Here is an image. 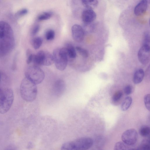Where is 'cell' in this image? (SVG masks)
<instances>
[{"instance_id": "14", "label": "cell", "mask_w": 150, "mask_h": 150, "mask_svg": "<svg viewBox=\"0 0 150 150\" xmlns=\"http://www.w3.org/2000/svg\"><path fill=\"white\" fill-rule=\"evenodd\" d=\"M144 75V70L141 69H139L135 72L133 77V81L135 84H138L142 81Z\"/></svg>"}, {"instance_id": "32", "label": "cell", "mask_w": 150, "mask_h": 150, "mask_svg": "<svg viewBox=\"0 0 150 150\" xmlns=\"http://www.w3.org/2000/svg\"><path fill=\"white\" fill-rule=\"evenodd\" d=\"M3 91L4 90H2L0 88V100L3 94Z\"/></svg>"}, {"instance_id": "26", "label": "cell", "mask_w": 150, "mask_h": 150, "mask_svg": "<svg viewBox=\"0 0 150 150\" xmlns=\"http://www.w3.org/2000/svg\"><path fill=\"white\" fill-rule=\"evenodd\" d=\"M150 38L149 33L148 32L145 33L143 45L150 46Z\"/></svg>"}, {"instance_id": "31", "label": "cell", "mask_w": 150, "mask_h": 150, "mask_svg": "<svg viewBox=\"0 0 150 150\" xmlns=\"http://www.w3.org/2000/svg\"><path fill=\"white\" fill-rule=\"evenodd\" d=\"M28 12V10L26 8H24L18 12L16 13V15L17 16H21L26 14Z\"/></svg>"}, {"instance_id": "9", "label": "cell", "mask_w": 150, "mask_h": 150, "mask_svg": "<svg viewBox=\"0 0 150 150\" xmlns=\"http://www.w3.org/2000/svg\"><path fill=\"white\" fill-rule=\"evenodd\" d=\"M150 46L142 45L138 53L139 61L142 64L146 65L149 61L150 58Z\"/></svg>"}, {"instance_id": "15", "label": "cell", "mask_w": 150, "mask_h": 150, "mask_svg": "<svg viewBox=\"0 0 150 150\" xmlns=\"http://www.w3.org/2000/svg\"><path fill=\"white\" fill-rule=\"evenodd\" d=\"M65 48L68 57L71 59L76 58V50L72 44L70 43L67 44Z\"/></svg>"}, {"instance_id": "28", "label": "cell", "mask_w": 150, "mask_h": 150, "mask_svg": "<svg viewBox=\"0 0 150 150\" xmlns=\"http://www.w3.org/2000/svg\"><path fill=\"white\" fill-rule=\"evenodd\" d=\"M26 55L27 57L26 63L27 64H29L32 62L33 54L32 53L30 50H28L27 51Z\"/></svg>"}, {"instance_id": "6", "label": "cell", "mask_w": 150, "mask_h": 150, "mask_svg": "<svg viewBox=\"0 0 150 150\" xmlns=\"http://www.w3.org/2000/svg\"><path fill=\"white\" fill-rule=\"evenodd\" d=\"M34 65L37 66L40 65L49 66L54 62L53 56L50 52L41 50L33 55L32 62Z\"/></svg>"}, {"instance_id": "20", "label": "cell", "mask_w": 150, "mask_h": 150, "mask_svg": "<svg viewBox=\"0 0 150 150\" xmlns=\"http://www.w3.org/2000/svg\"><path fill=\"white\" fill-rule=\"evenodd\" d=\"M140 134L142 137H146L149 136L150 133V128L146 125L142 126L139 130Z\"/></svg>"}, {"instance_id": "27", "label": "cell", "mask_w": 150, "mask_h": 150, "mask_svg": "<svg viewBox=\"0 0 150 150\" xmlns=\"http://www.w3.org/2000/svg\"><path fill=\"white\" fill-rule=\"evenodd\" d=\"M150 94H149L145 95L144 98V102L145 106L146 109L150 111Z\"/></svg>"}, {"instance_id": "17", "label": "cell", "mask_w": 150, "mask_h": 150, "mask_svg": "<svg viewBox=\"0 0 150 150\" xmlns=\"http://www.w3.org/2000/svg\"><path fill=\"white\" fill-rule=\"evenodd\" d=\"M83 4L87 8H92L98 4L97 0H81Z\"/></svg>"}, {"instance_id": "18", "label": "cell", "mask_w": 150, "mask_h": 150, "mask_svg": "<svg viewBox=\"0 0 150 150\" xmlns=\"http://www.w3.org/2000/svg\"><path fill=\"white\" fill-rule=\"evenodd\" d=\"M42 42V39L41 38L39 37H35L32 40V45L35 49H38L41 45Z\"/></svg>"}, {"instance_id": "22", "label": "cell", "mask_w": 150, "mask_h": 150, "mask_svg": "<svg viewBox=\"0 0 150 150\" xmlns=\"http://www.w3.org/2000/svg\"><path fill=\"white\" fill-rule=\"evenodd\" d=\"M52 13L50 12H44L40 14L38 17L37 19L39 21L48 20L52 16Z\"/></svg>"}, {"instance_id": "19", "label": "cell", "mask_w": 150, "mask_h": 150, "mask_svg": "<svg viewBox=\"0 0 150 150\" xmlns=\"http://www.w3.org/2000/svg\"><path fill=\"white\" fill-rule=\"evenodd\" d=\"M130 146H131L126 144L123 142H120L115 144L114 149L115 150H131L130 148Z\"/></svg>"}, {"instance_id": "29", "label": "cell", "mask_w": 150, "mask_h": 150, "mask_svg": "<svg viewBox=\"0 0 150 150\" xmlns=\"http://www.w3.org/2000/svg\"><path fill=\"white\" fill-rule=\"evenodd\" d=\"M132 90V87L130 85L126 86L124 88V92L127 95H129L131 93Z\"/></svg>"}, {"instance_id": "21", "label": "cell", "mask_w": 150, "mask_h": 150, "mask_svg": "<svg viewBox=\"0 0 150 150\" xmlns=\"http://www.w3.org/2000/svg\"><path fill=\"white\" fill-rule=\"evenodd\" d=\"M150 148V141L149 139L143 140L137 149L143 150H149Z\"/></svg>"}, {"instance_id": "3", "label": "cell", "mask_w": 150, "mask_h": 150, "mask_svg": "<svg viewBox=\"0 0 150 150\" xmlns=\"http://www.w3.org/2000/svg\"><path fill=\"white\" fill-rule=\"evenodd\" d=\"M93 140L88 137H83L74 140L66 142L61 147L63 150H85L92 146Z\"/></svg>"}, {"instance_id": "13", "label": "cell", "mask_w": 150, "mask_h": 150, "mask_svg": "<svg viewBox=\"0 0 150 150\" xmlns=\"http://www.w3.org/2000/svg\"><path fill=\"white\" fill-rule=\"evenodd\" d=\"M148 4L147 0H142L135 6L134 10V14L139 16L144 14L147 10Z\"/></svg>"}, {"instance_id": "1", "label": "cell", "mask_w": 150, "mask_h": 150, "mask_svg": "<svg viewBox=\"0 0 150 150\" xmlns=\"http://www.w3.org/2000/svg\"><path fill=\"white\" fill-rule=\"evenodd\" d=\"M15 40L13 32L7 23L0 21V58L10 53L14 46Z\"/></svg>"}, {"instance_id": "35", "label": "cell", "mask_w": 150, "mask_h": 150, "mask_svg": "<svg viewBox=\"0 0 150 150\" xmlns=\"http://www.w3.org/2000/svg\"><path fill=\"white\" fill-rule=\"evenodd\" d=\"M147 1H148V2L149 1V0H147Z\"/></svg>"}, {"instance_id": "10", "label": "cell", "mask_w": 150, "mask_h": 150, "mask_svg": "<svg viewBox=\"0 0 150 150\" xmlns=\"http://www.w3.org/2000/svg\"><path fill=\"white\" fill-rule=\"evenodd\" d=\"M72 35L75 41L80 42L83 39L84 32L83 28L78 24L73 25L71 28Z\"/></svg>"}, {"instance_id": "8", "label": "cell", "mask_w": 150, "mask_h": 150, "mask_svg": "<svg viewBox=\"0 0 150 150\" xmlns=\"http://www.w3.org/2000/svg\"><path fill=\"white\" fill-rule=\"evenodd\" d=\"M121 138L123 142L131 146L135 144L137 141V132L134 129H129L123 133Z\"/></svg>"}, {"instance_id": "5", "label": "cell", "mask_w": 150, "mask_h": 150, "mask_svg": "<svg viewBox=\"0 0 150 150\" xmlns=\"http://www.w3.org/2000/svg\"><path fill=\"white\" fill-rule=\"evenodd\" d=\"M25 77L36 85L41 83L45 78L43 71L39 67L33 65L28 67L25 71Z\"/></svg>"}, {"instance_id": "16", "label": "cell", "mask_w": 150, "mask_h": 150, "mask_svg": "<svg viewBox=\"0 0 150 150\" xmlns=\"http://www.w3.org/2000/svg\"><path fill=\"white\" fill-rule=\"evenodd\" d=\"M132 102V99L131 97H126L121 104V108L122 110L123 111L127 110L130 107Z\"/></svg>"}, {"instance_id": "24", "label": "cell", "mask_w": 150, "mask_h": 150, "mask_svg": "<svg viewBox=\"0 0 150 150\" xmlns=\"http://www.w3.org/2000/svg\"><path fill=\"white\" fill-rule=\"evenodd\" d=\"M76 50L79 54L83 57L87 58L88 56V52L86 50L79 47H76Z\"/></svg>"}, {"instance_id": "12", "label": "cell", "mask_w": 150, "mask_h": 150, "mask_svg": "<svg viewBox=\"0 0 150 150\" xmlns=\"http://www.w3.org/2000/svg\"><path fill=\"white\" fill-rule=\"evenodd\" d=\"M66 88V84L62 79L57 80L54 83L52 87L53 92L54 95L59 96L64 93Z\"/></svg>"}, {"instance_id": "11", "label": "cell", "mask_w": 150, "mask_h": 150, "mask_svg": "<svg viewBox=\"0 0 150 150\" xmlns=\"http://www.w3.org/2000/svg\"><path fill=\"white\" fill-rule=\"evenodd\" d=\"M96 15L92 8H86L81 15L82 20L84 23H92L96 19Z\"/></svg>"}, {"instance_id": "33", "label": "cell", "mask_w": 150, "mask_h": 150, "mask_svg": "<svg viewBox=\"0 0 150 150\" xmlns=\"http://www.w3.org/2000/svg\"><path fill=\"white\" fill-rule=\"evenodd\" d=\"M33 144L32 143H29L28 145L27 148H31V147H33Z\"/></svg>"}, {"instance_id": "25", "label": "cell", "mask_w": 150, "mask_h": 150, "mask_svg": "<svg viewBox=\"0 0 150 150\" xmlns=\"http://www.w3.org/2000/svg\"><path fill=\"white\" fill-rule=\"evenodd\" d=\"M55 35L54 31L52 29H49L46 31L45 34V37L47 40H50L54 38Z\"/></svg>"}, {"instance_id": "4", "label": "cell", "mask_w": 150, "mask_h": 150, "mask_svg": "<svg viewBox=\"0 0 150 150\" xmlns=\"http://www.w3.org/2000/svg\"><path fill=\"white\" fill-rule=\"evenodd\" d=\"M53 56L56 68L61 71L64 70L66 68L68 59L65 47L57 48L55 49Z\"/></svg>"}, {"instance_id": "7", "label": "cell", "mask_w": 150, "mask_h": 150, "mask_svg": "<svg viewBox=\"0 0 150 150\" xmlns=\"http://www.w3.org/2000/svg\"><path fill=\"white\" fill-rule=\"evenodd\" d=\"M14 100L12 90L7 88L3 91L2 96L0 100V113L4 114L10 108Z\"/></svg>"}, {"instance_id": "2", "label": "cell", "mask_w": 150, "mask_h": 150, "mask_svg": "<svg viewBox=\"0 0 150 150\" xmlns=\"http://www.w3.org/2000/svg\"><path fill=\"white\" fill-rule=\"evenodd\" d=\"M20 91L22 98L27 102H33L36 98L37 94L36 84L26 77L21 82Z\"/></svg>"}, {"instance_id": "34", "label": "cell", "mask_w": 150, "mask_h": 150, "mask_svg": "<svg viewBox=\"0 0 150 150\" xmlns=\"http://www.w3.org/2000/svg\"><path fill=\"white\" fill-rule=\"evenodd\" d=\"M1 74L0 73V81L1 79Z\"/></svg>"}, {"instance_id": "23", "label": "cell", "mask_w": 150, "mask_h": 150, "mask_svg": "<svg viewBox=\"0 0 150 150\" xmlns=\"http://www.w3.org/2000/svg\"><path fill=\"white\" fill-rule=\"evenodd\" d=\"M122 96V92L120 91H118L113 96L112 100L114 103L117 102L121 99Z\"/></svg>"}, {"instance_id": "30", "label": "cell", "mask_w": 150, "mask_h": 150, "mask_svg": "<svg viewBox=\"0 0 150 150\" xmlns=\"http://www.w3.org/2000/svg\"><path fill=\"white\" fill-rule=\"evenodd\" d=\"M40 29V26L38 25H35L32 28L31 31V35L32 36L36 35L39 32Z\"/></svg>"}]
</instances>
